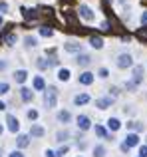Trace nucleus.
<instances>
[{"label":"nucleus","instance_id":"1","mask_svg":"<svg viewBox=\"0 0 147 157\" xmlns=\"http://www.w3.org/2000/svg\"><path fill=\"white\" fill-rule=\"evenodd\" d=\"M56 104H58V92H56V88H48L44 94V105L52 109V107H56Z\"/></svg>","mask_w":147,"mask_h":157},{"label":"nucleus","instance_id":"2","mask_svg":"<svg viewBox=\"0 0 147 157\" xmlns=\"http://www.w3.org/2000/svg\"><path fill=\"white\" fill-rule=\"evenodd\" d=\"M117 68H121V70H125V68H131L133 66V58H131V54H119L117 56Z\"/></svg>","mask_w":147,"mask_h":157},{"label":"nucleus","instance_id":"3","mask_svg":"<svg viewBox=\"0 0 147 157\" xmlns=\"http://www.w3.org/2000/svg\"><path fill=\"white\" fill-rule=\"evenodd\" d=\"M80 16L85 20V22H93V20H96V12H93L89 6H85V4L80 6Z\"/></svg>","mask_w":147,"mask_h":157},{"label":"nucleus","instance_id":"4","mask_svg":"<svg viewBox=\"0 0 147 157\" xmlns=\"http://www.w3.org/2000/svg\"><path fill=\"white\" fill-rule=\"evenodd\" d=\"M141 82H143V66H135V68H133L131 84H133V86H139Z\"/></svg>","mask_w":147,"mask_h":157},{"label":"nucleus","instance_id":"5","mask_svg":"<svg viewBox=\"0 0 147 157\" xmlns=\"http://www.w3.org/2000/svg\"><path fill=\"white\" fill-rule=\"evenodd\" d=\"M6 123H8V129H10L12 133H16V131L20 129V121H18V117H14L12 113H8V117H6Z\"/></svg>","mask_w":147,"mask_h":157},{"label":"nucleus","instance_id":"6","mask_svg":"<svg viewBox=\"0 0 147 157\" xmlns=\"http://www.w3.org/2000/svg\"><path fill=\"white\" fill-rule=\"evenodd\" d=\"M111 104H113V98H100V100H96L97 109H107V107H111Z\"/></svg>","mask_w":147,"mask_h":157},{"label":"nucleus","instance_id":"7","mask_svg":"<svg viewBox=\"0 0 147 157\" xmlns=\"http://www.w3.org/2000/svg\"><path fill=\"white\" fill-rule=\"evenodd\" d=\"M77 127H80L81 131H85V129L92 127V121H89L88 115H77Z\"/></svg>","mask_w":147,"mask_h":157},{"label":"nucleus","instance_id":"8","mask_svg":"<svg viewBox=\"0 0 147 157\" xmlns=\"http://www.w3.org/2000/svg\"><path fill=\"white\" fill-rule=\"evenodd\" d=\"M64 50L70 52V54H81V44H77V42H68V44H64Z\"/></svg>","mask_w":147,"mask_h":157},{"label":"nucleus","instance_id":"9","mask_svg":"<svg viewBox=\"0 0 147 157\" xmlns=\"http://www.w3.org/2000/svg\"><path fill=\"white\" fill-rule=\"evenodd\" d=\"M123 145H127V147H135V145H139V135H137V133H129L127 137H125Z\"/></svg>","mask_w":147,"mask_h":157},{"label":"nucleus","instance_id":"10","mask_svg":"<svg viewBox=\"0 0 147 157\" xmlns=\"http://www.w3.org/2000/svg\"><path fill=\"white\" fill-rule=\"evenodd\" d=\"M92 82H93V74H92V72H84V74L80 76V84H84V86H89Z\"/></svg>","mask_w":147,"mask_h":157},{"label":"nucleus","instance_id":"11","mask_svg":"<svg viewBox=\"0 0 147 157\" xmlns=\"http://www.w3.org/2000/svg\"><path fill=\"white\" fill-rule=\"evenodd\" d=\"M88 101H89L88 94H77V96L74 98V104H76V105H84V104H88Z\"/></svg>","mask_w":147,"mask_h":157},{"label":"nucleus","instance_id":"12","mask_svg":"<svg viewBox=\"0 0 147 157\" xmlns=\"http://www.w3.org/2000/svg\"><path fill=\"white\" fill-rule=\"evenodd\" d=\"M89 44H92V48H96V50H101V48H104V40H101L100 36H92V38H89Z\"/></svg>","mask_w":147,"mask_h":157},{"label":"nucleus","instance_id":"13","mask_svg":"<svg viewBox=\"0 0 147 157\" xmlns=\"http://www.w3.org/2000/svg\"><path fill=\"white\" fill-rule=\"evenodd\" d=\"M26 78H28V72H26V70H18V72L14 74V80L18 82V84H24V82H26Z\"/></svg>","mask_w":147,"mask_h":157},{"label":"nucleus","instance_id":"14","mask_svg":"<svg viewBox=\"0 0 147 157\" xmlns=\"http://www.w3.org/2000/svg\"><path fill=\"white\" fill-rule=\"evenodd\" d=\"M58 80L60 82H68L70 80V70L68 68H60L58 70Z\"/></svg>","mask_w":147,"mask_h":157},{"label":"nucleus","instance_id":"15","mask_svg":"<svg viewBox=\"0 0 147 157\" xmlns=\"http://www.w3.org/2000/svg\"><path fill=\"white\" fill-rule=\"evenodd\" d=\"M107 127H109V129H111V131H117V129H119V127H121L119 119H117V117H109V119H107Z\"/></svg>","mask_w":147,"mask_h":157},{"label":"nucleus","instance_id":"16","mask_svg":"<svg viewBox=\"0 0 147 157\" xmlns=\"http://www.w3.org/2000/svg\"><path fill=\"white\" fill-rule=\"evenodd\" d=\"M76 62H77V64H80V66H89V64H92V58H89L88 54H80Z\"/></svg>","mask_w":147,"mask_h":157},{"label":"nucleus","instance_id":"17","mask_svg":"<svg viewBox=\"0 0 147 157\" xmlns=\"http://www.w3.org/2000/svg\"><path fill=\"white\" fill-rule=\"evenodd\" d=\"M72 119V115H70V111H66V109H62V111H58V121H62V123H68Z\"/></svg>","mask_w":147,"mask_h":157},{"label":"nucleus","instance_id":"18","mask_svg":"<svg viewBox=\"0 0 147 157\" xmlns=\"http://www.w3.org/2000/svg\"><path fill=\"white\" fill-rule=\"evenodd\" d=\"M30 135H32V137H42V135H44V127L42 125H32Z\"/></svg>","mask_w":147,"mask_h":157},{"label":"nucleus","instance_id":"19","mask_svg":"<svg viewBox=\"0 0 147 157\" xmlns=\"http://www.w3.org/2000/svg\"><path fill=\"white\" fill-rule=\"evenodd\" d=\"M20 94H22V100L24 101H32V98H34V92L28 90V88H22V90H20Z\"/></svg>","mask_w":147,"mask_h":157},{"label":"nucleus","instance_id":"20","mask_svg":"<svg viewBox=\"0 0 147 157\" xmlns=\"http://www.w3.org/2000/svg\"><path fill=\"white\" fill-rule=\"evenodd\" d=\"M28 143H30L28 135H18V147H28Z\"/></svg>","mask_w":147,"mask_h":157},{"label":"nucleus","instance_id":"21","mask_svg":"<svg viewBox=\"0 0 147 157\" xmlns=\"http://www.w3.org/2000/svg\"><path fill=\"white\" fill-rule=\"evenodd\" d=\"M68 137H70V131H68V129L58 131V133H56V139H58V141H66Z\"/></svg>","mask_w":147,"mask_h":157},{"label":"nucleus","instance_id":"22","mask_svg":"<svg viewBox=\"0 0 147 157\" xmlns=\"http://www.w3.org/2000/svg\"><path fill=\"white\" fill-rule=\"evenodd\" d=\"M93 157H105V147L104 145H96V149H93Z\"/></svg>","mask_w":147,"mask_h":157},{"label":"nucleus","instance_id":"23","mask_svg":"<svg viewBox=\"0 0 147 157\" xmlns=\"http://www.w3.org/2000/svg\"><path fill=\"white\" fill-rule=\"evenodd\" d=\"M24 42H26V48H34L36 44H38V40H36L34 36H26V38H24Z\"/></svg>","mask_w":147,"mask_h":157},{"label":"nucleus","instance_id":"24","mask_svg":"<svg viewBox=\"0 0 147 157\" xmlns=\"http://www.w3.org/2000/svg\"><path fill=\"white\" fill-rule=\"evenodd\" d=\"M127 127H129V129H133V131H141V129H143V123L131 121V123H127Z\"/></svg>","mask_w":147,"mask_h":157},{"label":"nucleus","instance_id":"25","mask_svg":"<svg viewBox=\"0 0 147 157\" xmlns=\"http://www.w3.org/2000/svg\"><path fill=\"white\" fill-rule=\"evenodd\" d=\"M44 86H46V84H44V80H42V78H34V90H44Z\"/></svg>","mask_w":147,"mask_h":157},{"label":"nucleus","instance_id":"26","mask_svg":"<svg viewBox=\"0 0 147 157\" xmlns=\"http://www.w3.org/2000/svg\"><path fill=\"white\" fill-rule=\"evenodd\" d=\"M16 40H18V36H16V34H8L6 36V44H8V46H14Z\"/></svg>","mask_w":147,"mask_h":157},{"label":"nucleus","instance_id":"27","mask_svg":"<svg viewBox=\"0 0 147 157\" xmlns=\"http://www.w3.org/2000/svg\"><path fill=\"white\" fill-rule=\"evenodd\" d=\"M40 34H42V36H52V34H54V30L48 28V26H42V28H40Z\"/></svg>","mask_w":147,"mask_h":157},{"label":"nucleus","instance_id":"28","mask_svg":"<svg viewBox=\"0 0 147 157\" xmlns=\"http://www.w3.org/2000/svg\"><path fill=\"white\" fill-rule=\"evenodd\" d=\"M96 133L100 135V137H105V135H107V129H105V127H101V125H96Z\"/></svg>","mask_w":147,"mask_h":157},{"label":"nucleus","instance_id":"29","mask_svg":"<svg viewBox=\"0 0 147 157\" xmlns=\"http://www.w3.org/2000/svg\"><path fill=\"white\" fill-rule=\"evenodd\" d=\"M8 90H10V86H8L6 82H0V96H4V94H8Z\"/></svg>","mask_w":147,"mask_h":157},{"label":"nucleus","instance_id":"30","mask_svg":"<svg viewBox=\"0 0 147 157\" xmlns=\"http://www.w3.org/2000/svg\"><path fill=\"white\" fill-rule=\"evenodd\" d=\"M36 64H38V68H40V70H46L48 66H50V62H46V60H42V58H40V60L36 62Z\"/></svg>","mask_w":147,"mask_h":157},{"label":"nucleus","instance_id":"31","mask_svg":"<svg viewBox=\"0 0 147 157\" xmlns=\"http://www.w3.org/2000/svg\"><path fill=\"white\" fill-rule=\"evenodd\" d=\"M137 38H139V40H143V42H147V30H145V28L137 32Z\"/></svg>","mask_w":147,"mask_h":157},{"label":"nucleus","instance_id":"32","mask_svg":"<svg viewBox=\"0 0 147 157\" xmlns=\"http://www.w3.org/2000/svg\"><path fill=\"white\" fill-rule=\"evenodd\" d=\"M28 119H32V121L38 119V111H36V109H28Z\"/></svg>","mask_w":147,"mask_h":157},{"label":"nucleus","instance_id":"33","mask_svg":"<svg viewBox=\"0 0 147 157\" xmlns=\"http://www.w3.org/2000/svg\"><path fill=\"white\" fill-rule=\"evenodd\" d=\"M97 74H100V78H107V76H109L107 68H101V70H100V72H97Z\"/></svg>","mask_w":147,"mask_h":157},{"label":"nucleus","instance_id":"34","mask_svg":"<svg viewBox=\"0 0 147 157\" xmlns=\"http://www.w3.org/2000/svg\"><path fill=\"white\" fill-rule=\"evenodd\" d=\"M139 157H147V145H141L139 147Z\"/></svg>","mask_w":147,"mask_h":157},{"label":"nucleus","instance_id":"35","mask_svg":"<svg viewBox=\"0 0 147 157\" xmlns=\"http://www.w3.org/2000/svg\"><path fill=\"white\" fill-rule=\"evenodd\" d=\"M6 10H8V2L0 0V12H6Z\"/></svg>","mask_w":147,"mask_h":157},{"label":"nucleus","instance_id":"36","mask_svg":"<svg viewBox=\"0 0 147 157\" xmlns=\"http://www.w3.org/2000/svg\"><path fill=\"white\" fill-rule=\"evenodd\" d=\"M6 68H8V62L6 60H0V72H4Z\"/></svg>","mask_w":147,"mask_h":157},{"label":"nucleus","instance_id":"37","mask_svg":"<svg viewBox=\"0 0 147 157\" xmlns=\"http://www.w3.org/2000/svg\"><path fill=\"white\" fill-rule=\"evenodd\" d=\"M10 157H24V155H22V151H12Z\"/></svg>","mask_w":147,"mask_h":157},{"label":"nucleus","instance_id":"38","mask_svg":"<svg viewBox=\"0 0 147 157\" xmlns=\"http://www.w3.org/2000/svg\"><path fill=\"white\" fill-rule=\"evenodd\" d=\"M141 24H143V26L147 24V12H143V14H141Z\"/></svg>","mask_w":147,"mask_h":157},{"label":"nucleus","instance_id":"39","mask_svg":"<svg viewBox=\"0 0 147 157\" xmlns=\"http://www.w3.org/2000/svg\"><path fill=\"white\" fill-rule=\"evenodd\" d=\"M46 157H58V155H56L54 151H50V149H48V151H46Z\"/></svg>","mask_w":147,"mask_h":157},{"label":"nucleus","instance_id":"40","mask_svg":"<svg viewBox=\"0 0 147 157\" xmlns=\"http://www.w3.org/2000/svg\"><path fill=\"white\" fill-rule=\"evenodd\" d=\"M6 109V104H4V101H0V111H4Z\"/></svg>","mask_w":147,"mask_h":157},{"label":"nucleus","instance_id":"41","mask_svg":"<svg viewBox=\"0 0 147 157\" xmlns=\"http://www.w3.org/2000/svg\"><path fill=\"white\" fill-rule=\"evenodd\" d=\"M2 24H4V18H2V14H0V26H2Z\"/></svg>","mask_w":147,"mask_h":157},{"label":"nucleus","instance_id":"42","mask_svg":"<svg viewBox=\"0 0 147 157\" xmlns=\"http://www.w3.org/2000/svg\"><path fill=\"white\" fill-rule=\"evenodd\" d=\"M2 131H4V127H2V123H0V133H2Z\"/></svg>","mask_w":147,"mask_h":157},{"label":"nucleus","instance_id":"43","mask_svg":"<svg viewBox=\"0 0 147 157\" xmlns=\"http://www.w3.org/2000/svg\"><path fill=\"white\" fill-rule=\"evenodd\" d=\"M0 157H2V153H0Z\"/></svg>","mask_w":147,"mask_h":157}]
</instances>
